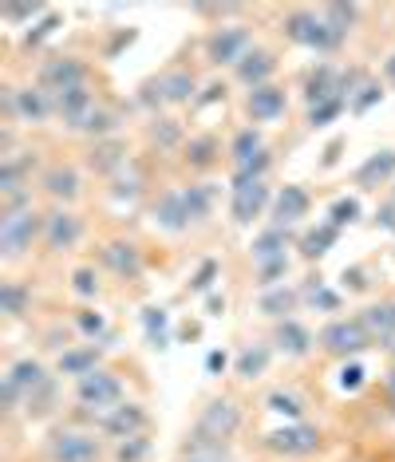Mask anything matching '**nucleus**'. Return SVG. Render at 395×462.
I'll list each match as a JSON object with an SVG mask.
<instances>
[{"label":"nucleus","instance_id":"obj_33","mask_svg":"<svg viewBox=\"0 0 395 462\" xmlns=\"http://www.w3.org/2000/svg\"><path fill=\"white\" fill-rule=\"evenodd\" d=\"M265 146H262V131H253V127H245V131H237L234 134V162L242 166V162H249L253 154H262Z\"/></svg>","mask_w":395,"mask_h":462},{"label":"nucleus","instance_id":"obj_46","mask_svg":"<svg viewBox=\"0 0 395 462\" xmlns=\"http://www.w3.org/2000/svg\"><path fill=\"white\" fill-rule=\"evenodd\" d=\"M56 28H60V16H48V20H40V24H36V32H28V36H24V44H40V40H44V36H51V32H56Z\"/></svg>","mask_w":395,"mask_h":462},{"label":"nucleus","instance_id":"obj_30","mask_svg":"<svg viewBox=\"0 0 395 462\" xmlns=\"http://www.w3.org/2000/svg\"><path fill=\"white\" fill-rule=\"evenodd\" d=\"M285 241H289L285 229L273 226L269 234H262L253 241V261H257V265H265V261H280V257H285Z\"/></svg>","mask_w":395,"mask_h":462},{"label":"nucleus","instance_id":"obj_48","mask_svg":"<svg viewBox=\"0 0 395 462\" xmlns=\"http://www.w3.org/2000/svg\"><path fill=\"white\" fill-rule=\"evenodd\" d=\"M363 96H356V103H352V107H356V111H368L372 107V103H376L380 99V88H372V83H363Z\"/></svg>","mask_w":395,"mask_h":462},{"label":"nucleus","instance_id":"obj_7","mask_svg":"<svg viewBox=\"0 0 395 462\" xmlns=\"http://www.w3.org/2000/svg\"><path fill=\"white\" fill-rule=\"evenodd\" d=\"M44 383H48V375H44V364H40V360H20V364H13V372L5 375V407L13 411L20 399H28L32 392H40Z\"/></svg>","mask_w":395,"mask_h":462},{"label":"nucleus","instance_id":"obj_11","mask_svg":"<svg viewBox=\"0 0 395 462\" xmlns=\"http://www.w3.org/2000/svg\"><path fill=\"white\" fill-rule=\"evenodd\" d=\"M147 423H151V415L142 411L139 403H119V407H111V411H103V419H99V427L107 430V435H115V439L142 435Z\"/></svg>","mask_w":395,"mask_h":462},{"label":"nucleus","instance_id":"obj_13","mask_svg":"<svg viewBox=\"0 0 395 462\" xmlns=\"http://www.w3.org/2000/svg\"><path fill=\"white\" fill-rule=\"evenodd\" d=\"M186 103V99H194V76L190 71H170V76H162V79H154L142 88V103Z\"/></svg>","mask_w":395,"mask_h":462},{"label":"nucleus","instance_id":"obj_23","mask_svg":"<svg viewBox=\"0 0 395 462\" xmlns=\"http://www.w3.org/2000/svg\"><path fill=\"white\" fill-rule=\"evenodd\" d=\"M391 174H395V151H376L356 171V186H363V190H376V186H383Z\"/></svg>","mask_w":395,"mask_h":462},{"label":"nucleus","instance_id":"obj_25","mask_svg":"<svg viewBox=\"0 0 395 462\" xmlns=\"http://www.w3.org/2000/svg\"><path fill=\"white\" fill-rule=\"evenodd\" d=\"M44 190L56 198V202H76L79 194V174L71 171V166H51L44 174Z\"/></svg>","mask_w":395,"mask_h":462},{"label":"nucleus","instance_id":"obj_17","mask_svg":"<svg viewBox=\"0 0 395 462\" xmlns=\"http://www.w3.org/2000/svg\"><path fill=\"white\" fill-rule=\"evenodd\" d=\"M5 107L20 115V119H28V123H44L48 115H51V103H48V91H8L5 96Z\"/></svg>","mask_w":395,"mask_h":462},{"label":"nucleus","instance_id":"obj_43","mask_svg":"<svg viewBox=\"0 0 395 462\" xmlns=\"http://www.w3.org/2000/svg\"><path fill=\"white\" fill-rule=\"evenodd\" d=\"M79 131H87V134H107V131H115V115H111V111H91L87 115V123H83V127Z\"/></svg>","mask_w":395,"mask_h":462},{"label":"nucleus","instance_id":"obj_47","mask_svg":"<svg viewBox=\"0 0 395 462\" xmlns=\"http://www.w3.org/2000/svg\"><path fill=\"white\" fill-rule=\"evenodd\" d=\"M360 383H363V367L360 364H348L344 372H340V387H344V392H356Z\"/></svg>","mask_w":395,"mask_h":462},{"label":"nucleus","instance_id":"obj_56","mask_svg":"<svg viewBox=\"0 0 395 462\" xmlns=\"http://www.w3.org/2000/svg\"><path fill=\"white\" fill-rule=\"evenodd\" d=\"M388 395H391V403H395V367H391V375H388Z\"/></svg>","mask_w":395,"mask_h":462},{"label":"nucleus","instance_id":"obj_6","mask_svg":"<svg viewBox=\"0 0 395 462\" xmlns=\"http://www.w3.org/2000/svg\"><path fill=\"white\" fill-rule=\"evenodd\" d=\"M51 462H96L99 458V439L87 430H56L48 443Z\"/></svg>","mask_w":395,"mask_h":462},{"label":"nucleus","instance_id":"obj_16","mask_svg":"<svg viewBox=\"0 0 395 462\" xmlns=\"http://www.w3.org/2000/svg\"><path fill=\"white\" fill-rule=\"evenodd\" d=\"M154 222L162 229H170V234H182V229L194 222L190 206H186V190H166L159 202H154Z\"/></svg>","mask_w":395,"mask_h":462},{"label":"nucleus","instance_id":"obj_19","mask_svg":"<svg viewBox=\"0 0 395 462\" xmlns=\"http://www.w3.org/2000/svg\"><path fill=\"white\" fill-rule=\"evenodd\" d=\"M305 99H308V107H320V103H328V99H344V83H340L336 68L320 64V68L313 71V76H308Z\"/></svg>","mask_w":395,"mask_h":462},{"label":"nucleus","instance_id":"obj_24","mask_svg":"<svg viewBox=\"0 0 395 462\" xmlns=\"http://www.w3.org/2000/svg\"><path fill=\"white\" fill-rule=\"evenodd\" d=\"M277 348L285 356H305L308 348H313V332L297 320H280L277 324Z\"/></svg>","mask_w":395,"mask_h":462},{"label":"nucleus","instance_id":"obj_51","mask_svg":"<svg viewBox=\"0 0 395 462\" xmlns=\"http://www.w3.org/2000/svg\"><path fill=\"white\" fill-rule=\"evenodd\" d=\"M36 13H44L40 5H20V8H5V16L8 20H28V16H36Z\"/></svg>","mask_w":395,"mask_h":462},{"label":"nucleus","instance_id":"obj_3","mask_svg":"<svg viewBox=\"0 0 395 462\" xmlns=\"http://www.w3.org/2000/svg\"><path fill=\"white\" fill-rule=\"evenodd\" d=\"M265 450H273L280 458H308L320 450V430L317 427H305V423H289V427H277L265 435Z\"/></svg>","mask_w":395,"mask_h":462},{"label":"nucleus","instance_id":"obj_41","mask_svg":"<svg viewBox=\"0 0 395 462\" xmlns=\"http://www.w3.org/2000/svg\"><path fill=\"white\" fill-rule=\"evenodd\" d=\"M71 289H76L79 297H96V292H99V277H96V269L83 265V269L71 273Z\"/></svg>","mask_w":395,"mask_h":462},{"label":"nucleus","instance_id":"obj_5","mask_svg":"<svg viewBox=\"0 0 395 462\" xmlns=\"http://www.w3.org/2000/svg\"><path fill=\"white\" fill-rule=\"evenodd\" d=\"M76 395H79V403L99 407V411H111V407L123 403V383H119L111 372L96 367V372H87V375H83V380L76 383Z\"/></svg>","mask_w":395,"mask_h":462},{"label":"nucleus","instance_id":"obj_52","mask_svg":"<svg viewBox=\"0 0 395 462\" xmlns=\"http://www.w3.org/2000/svg\"><path fill=\"white\" fill-rule=\"evenodd\" d=\"M79 328L87 332V336H99V332H103V317H91V312H83V317H79Z\"/></svg>","mask_w":395,"mask_h":462},{"label":"nucleus","instance_id":"obj_58","mask_svg":"<svg viewBox=\"0 0 395 462\" xmlns=\"http://www.w3.org/2000/svg\"><path fill=\"white\" fill-rule=\"evenodd\" d=\"M190 462H194V458H190Z\"/></svg>","mask_w":395,"mask_h":462},{"label":"nucleus","instance_id":"obj_22","mask_svg":"<svg viewBox=\"0 0 395 462\" xmlns=\"http://www.w3.org/2000/svg\"><path fill=\"white\" fill-rule=\"evenodd\" d=\"M56 111L79 131L83 123H87V115L96 111V99H91L87 83H83V88H71V91H60V96H56Z\"/></svg>","mask_w":395,"mask_h":462},{"label":"nucleus","instance_id":"obj_31","mask_svg":"<svg viewBox=\"0 0 395 462\" xmlns=\"http://www.w3.org/2000/svg\"><path fill=\"white\" fill-rule=\"evenodd\" d=\"M142 328H147V340L154 348H166V340H170V317L162 309H142Z\"/></svg>","mask_w":395,"mask_h":462},{"label":"nucleus","instance_id":"obj_12","mask_svg":"<svg viewBox=\"0 0 395 462\" xmlns=\"http://www.w3.org/2000/svg\"><path fill=\"white\" fill-rule=\"evenodd\" d=\"M83 79H87V71H83L79 60H48V64L40 68V88H44L48 96L83 88Z\"/></svg>","mask_w":395,"mask_h":462},{"label":"nucleus","instance_id":"obj_9","mask_svg":"<svg viewBox=\"0 0 395 462\" xmlns=\"http://www.w3.org/2000/svg\"><path fill=\"white\" fill-rule=\"evenodd\" d=\"M237 427H242V411H237L230 399H217V403H210L202 411V419H198V435L210 439V443H225Z\"/></svg>","mask_w":395,"mask_h":462},{"label":"nucleus","instance_id":"obj_44","mask_svg":"<svg viewBox=\"0 0 395 462\" xmlns=\"http://www.w3.org/2000/svg\"><path fill=\"white\" fill-rule=\"evenodd\" d=\"M340 111H344V99H328V103H320V107H313V111H308V123H313V127H320V123L336 119Z\"/></svg>","mask_w":395,"mask_h":462},{"label":"nucleus","instance_id":"obj_38","mask_svg":"<svg viewBox=\"0 0 395 462\" xmlns=\"http://www.w3.org/2000/svg\"><path fill=\"white\" fill-rule=\"evenodd\" d=\"M269 411H273V415H289L293 423H300V411H305V407H300V399H297V395L273 392V395H269Z\"/></svg>","mask_w":395,"mask_h":462},{"label":"nucleus","instance_id":"obj_53","mask_svg":"<svg viewBox=\"0 0 395 462\" xmlns=\"http://www.w3.org/2000/svg\"><path fill=\"white\" fill-rule=\"evenodd\" d=\"M206 367H210V372H222V367H225V352H210V356H206Z\"/></svg>","mask_w":395,"mask_h":462},{"label":"nucleus","instance_id":"obj_34","mask_svg":"<svg viewBox=\"0 0 395 462\" xmlns=\"http://www.w3.org/2000/svg\"><path fill=\"white\" fill-rule=\"evenodd\" d=\"M24 304H28L24 285H16V281H5V285H0V312H5V317H20Z\"/></svg>","mask_w":395,"mask_h":462},{"label":"nucleus","instance_id":"obj_49","mask_svg":"<svg viewBox=\"0 0 395 462\" xmlns=\"http://www.w3.org/2000/svg\"><path fill=\"white\" fill-rule=\"evenodd\" d=\"M214 273H217V265H214V261H206V265L198 269V277H194V289H198V292H206V289H210Z\"/></svg>","mask_w":395,"mask_h":462},{"label":"nucleus","instance_id":"obj_18","mask_svg":"<svg viewBox=\"0 0 395 462\" xmlns=\"http://www.w3.org/2000/svg\"><path fill=\"white\" fill-rule=\"evenodd\" d=\"M103 265H107L111 273H119V277L134 281L142 273V257L131 241H107V245H103Z\"/></svg>","mask_w":395,"mask_h":462},{"label":"nucleus","instance_id":"obj_32","mask_svg":"<svg viewBox=\"0 0 395 462\" xmlns=\"http://www.w3.org/2000/svg\"><path fill=\"white\" fill-rule=\"evenodd\" d=\"M269 367V348L265 344H253V348H245L237 356V375H245V380H257Z\"/></svg>","mask_w":395,"mask_h":462},{"label":"nucleus","instance_id":"obj_55","mask_svg":"<svg viewBox=\"0 0 395 462\" xmlns=\"http://www.w3.org/2000/svg\"><path fill=\"white\" fill-rule=\"evenodd\" d=\"M383 71H388V79L395 83V51H391V60H388V64H383Z\"/></svg>","mask_w":395,"mask_h":462},{"label":"nucleus","instance_id":"obj_14","mask_svg":"<svg viewBox=\"0 0 395 462\" xmlns=\"http://www.w3.org/2000/svg\"><path fill=\"white\" fill-rule=\"evenodd\" d=\"M79 237H83V222L71 214V209H56V214L44 217V241H48V249L64 254V249H71Z\"/></svg>","mask_w":395,"mask_h":462},{"label":"nucleus","instance_id":"obj_40","mask_svg":"<svg viewBox=\"0 0 395 462\" xmlns=\"http://www.w3.org/2000/svg\"><path fill=\"white\" fill-rule=\"evenodd\" d=\"M360 217V202L356 198H340V202H332V209H328V222L332 226H348V222H356Z\"/></svg>","mask_w":395,"mask_h":462},{"label":"nucleus","instance_id":"obj_15","mask_svg":"<svg viewBox=\"0 0 395 462\" xmlns=\"http://www.w3.org/2000/svg\"><path fill=\"white\" fill-rule=\"evenodd\" d=\"M285 91L273 88V83H265V88H253L249 91V99H245V111H249V119L253 123H273L285 115Z\"/></svg>","mask_w":395,"mask_h":462},{"label":"nucleus","instance_id":"obj_26","mask_svg":"<svg viewBox=\"0 0 395 462\" xmlns=\"http://www.w3.org/2000/svg\"><path fill=\"white\" fill-rule=\"evenodd\" d=\"M99 367V348L96 344H87V348H71V352H64L60 356V372L64 375H87V372H96Z\"/></svg>","mask_w":395,"mask_h":462},{"label":"nucleus","instance_id":"obj_29","mask_svg":"<svg viewBox=\"0 0 395 462\" xmlns=\"http://www.w3.org/2000/svg\"><path fill=\"white\" fill-rule=\"evenodd\" d=\"M363 324H368V332H372V340H391L395 336V304H372V309H363Z\"/></svg>","mask_w":395,"mask_h":462},{"label":"nucleus","instance_id":"obj_27","mask_svg":"<svg viewBox=\"0 0 395 462\" xmlns=\"http://www.w3.org/2000/svg\"><path fill=\"white\" fill-rule=\"evenodd\" d=\"M336 237H340V229L332 226V222H325V226H317V229H308L305 237H300V254H305L308 261L313 257H325L332 245H336Z\"/></svg>","mask_w":395,"mask_h":462},{"label":"nucleus","instance_id":"obj_1","mask_svg":"<svg viewBox=\"0 0 395 462\" xmlns=\"http://www.w3.org/2000/svg\"><path fill=\"white\" fill-rule=\"evenodd\" d=\"M285 36L293 40V44L313 48V51H332V48H340V40H344V36L332 32V24L317 13H293L285 20Z\"/></svg>","mask_w":395,"mask_h":462},{"label":"nucleus","instance_id":"obj_21","mask_svg":"<svg viewBox=\"0 0 395 462\" xmlns=\"http://www.w3.org/2000/svg\"><path fill=\"white\" fill-rule=\"evenodd\" d=\"M305 214H308V194L300 190V186H280V194L273 198V222L285 229V226L300 222Z\"/></svg>","mask_w":395,"mask_h":462},{"label":"nucleus","instance_id":"obj_2","mask_svg":"<svg viewBox=\"0 0 395 462\" xmlns=\"http://www.w3.org/2000/svg\"><path fill=\"white\" fill-rule=\"evenodd\" d=\"M40 214L32 206L28 209H5V222H0V249H5V257H20L28 245L36 241L40 234Z\"/></svg>","mask_w":395,"mask_h":462},{"label":"nucleus","instance_id":"obj_42","mask_svg":"<svg viewBox=\"0 0 395 462\" xmlns=\"http://www.w3.org/2000/svg\"><path fill=\"white\" fill-rule=\"evenodd\" d=\"M289 273V257H280V261H265V265H257V281L269 289H277V281Z\"/></svg>","mask_w":395,"mask_h":462},{"label":"nucleus","instance_id":"obj_37","mask_svg":"<svg viewBox=\"0 0 395 462\" xmlns=\"http://www.w3.org/2000/svg\"><path fill=\"white\" fill-rule=\"evenodd\" d=\"M151 455V443L142 435H134V439H119V447H115V458L119 462H142Z\"/></svg>","mask_w":395,"mask_h":462},{"label":"nucleus","instance_id":"obj_57","mask_svg":"<svg viewBox=\"0 0 395 462\" xmlns=\"http://www.w3.org/2000/svg\"><path fill=\"white\" fill-rule=\"evenodd\" d=\"M391 202H395V198H391Z\"/></svg>","mask_w":395,"mask_h":462},{"label":"nucleus","instance_id":"obj_8","mask_svg":"<svg viewBox=\"0 0 395 462\" xmlns=\"http://www.w3.org/2000/svg\"><path fill=\"white\" fill-rule=\"evenodd\" d=\"M269 206V186L265 178H234V222L249 226L257 214Z\"/></svg>","mask_w":395,"mask_h":462},{"label":"nucleus","instance_id":"obj_10","mask_svg":"<svg viewBox=\"0 0 395 462\" xmlns=\"http://www.w3.org/2000/svg\"><path fill=\"white\" fill-rule=\"evenodd\" d=\"M249 32L245 28H217V32L210 36V44H206V51H210L214 64H242V60L249 56Z\"/></svg>","mask_w":395,"mask_h":462},{"label":"nucleus","instance_id":"obj_20","mask_svg":"<svg viewBox=\"0 0 395 462\" xmlns=\"http://www.w3.org/2000/svg\"><path fill=\"white\" fill-rule=\"evenodd\" d=\"M273 71H277V60H273V51H265V48H253V51H249V56L242 60V64H237V79H242L245 88L253 91V88H265Z\"/></svg>","mask_w":395,"mask_h":462},{"label":"nucleus","instance_id":"obj_45","mask_svg":"<svg viewBox=\"0 0 395 462\" xmlns=\"http://www.w3.org/2000/svg\"><path fill=\"white\" fill-rule=\"evenodd\" d=\"M308 300H313L317 304V309H325V312H336L340 309V297H336V292H332V289H308Z\"/></svg>","mask_w":395,"mask_h":462},{"label":"nucleus","instance_id":"obj_54","mask_svg":"<svg viewBox=\"0 0 395 462\" xmlns=\"http://www.w3.org/2000/svg\"><path fill=\"white\" fill-rule=\"evenodd\" d=\"M380 222L388 226V229H395V202H391V206H388V209H383V214H380Z\"/></svg>","mask_w":395,"mask_h":462},{"label":"nucleus","instance_id":"obj_35","mask_svg":"<svg viewBox=\"0 0 395 462\" xmlns=\"http://www.w3.org/2000/svg\"><path fill=\"white\" fill-rule=\"evenodd\" d=\"M356 16H360L356 5H328V8H325V20L332 24V32H336V36H344L348 28L356 24Z\"/></svg>","mask_w":395,"mask_h":462},{"label":"nucleus","instance_id":"obj_36","mask_svg":"<svg viewBox=\"0 0 395 462\" xmlns=\"http://www.w3.org/2000/svg\"><path fill=\"white\" fill-rule=\"evenodd\" d=\"M186 206H190V217H194V222L210 217V206H214L210 186H186Z\"/></svg>","mask_w":395,"mask_h":462},{"label":"nucleus","instance_id":"obj_28","mask_svg":"<svg viewBox=\"0 0 395 462\" xmlns=\"http://www.w3.org/2000/svg\"><path fill=\"white\" fill-rule=\"evenodd\" d=\"M297 289H285V285H277V289H265L262 292V300H257V309L265 312V317H285V312H293L297 309ZM289 320V317H285Z\"/></svg>","mask_w":395,"mask_h":462},{"label":"nucleus","instance_id":"obj_4","mask_svg":"<svg viewBox=\"0 0 395 462\" xmlns=\"http://www.w3.org/2000/svg\"><path fill=\"white\" fill-rule=\"evenodd\" d=\"M320 344H325L332 356H356V352H363L372 344V332H368V324H363L360 317L332 320V324H325V332H320Z\"/></svg>","mask_w":395,"mask_h":462},{"label":"nucleus","instance_id":"obj_39","mask_svg":"<svg viewBox=\"0 0 395 462\" xmlns=\"http://www.w3.org/2000/svg\"><path fill=\"white\" fill-rule=\"evenodd\" d=\"M217 154V143L206 134V139H190V146H186V159H190V166H210Z\"/></svg>","mask_w":395,"mask_h":462},{"label":"nucleus","instance_id":"obj_50","mask_svg":"<svg viewBox=\"0 0 395 462\" xmlns=\"http://www.w3.org/2000/svg\"><path fill=\"white\" fill-rule=\"evenodd\" d=\"M154 139H162V146H174V143H179V127H174L170 119H162V131L154 127Z\"/></svg>","mask_w":395,"mask_h":462}]
</instances>
